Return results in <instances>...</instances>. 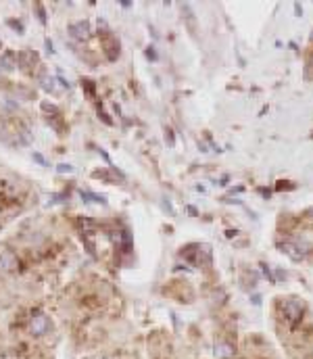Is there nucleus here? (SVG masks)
Wrapping results in <instances>:
<instances>
[{"label":"nucleus","instance_id":"nucleus-1","mask_svg":"<svg viewBox=\"0 0 313 359\" xmlns=\"http://www.w3.org/2000/svg\"><path fill=\"white\" fill-rule=\"evenodd\" d=\"M48 328H50V319L46 317V314L38 311V314L31 315V319H29V332L34 334V337H42V334L48 332Z\"/></svg>","mask_w":313,"mask_h":359},{"label":"nucleus","instance_id":"nucleus-2","mask_svg":"<svg viewBox=\"0 0 313 359\" xmlns=\"http://www.w3.org/2000/svg\"><path fill=\"white\" fill-rule=\"evenodd\" d=\"M100 42H103L105 46V52L109 61H115L117 57H119V40L111 34V32H100Z\"/></svg>","mask_w":313,"mask_h":359},{"label":"nucleus","instance_id":"nucleus-3","mask_svg":"<svg viewBox=\"0 0 313 359\" xmlns=\"http://www.w3.org/2000/svg\"><path fill=\"white\" fill-rule=\"evenodd\" d=\"M69 34L75 40H88L90 38V23L88 21H77V23H71L69 25Z\"/></svg>","mask_w":313,"mask_h":359},{"label":"nucleus","instance_id":"nucleus-4","mask_svg":"<svg viewBox=\"0 0 313 359\" xmlns=\"http://www.w3.org/2000/svg\"><path fill=\"white\" fill-rule=\"evenodd\" d=\"M46 121L50 123V126H52V130L57 132L59 136H65V134H67V130H69V128H67V123H65V119H63V117H61V113H59V111L46 117Z\"/></svg>","mask_w":313,"mask_h":359},{"label":"nucleus","instance_id":"nucleus-5","mask_svg":"<svg viewBox=\"0 0 313 359\" xmlns=\"http://www.w3.org/2000/svg\"><path fill=\"white\" fill-rule=\"evenodd\" d=\"M17 63H19V67H23V69H31V67L38 63V54H36L34 50H21V52L17 54Z\"/></svg>","mask_w":313,"mask_h":359},{"label":"nucleus","instance_id":"nucleus-6","mask_svg":"<svg viewBox=\"0 0 313 359\" xmlns=\"http://www.w3.org/2000/svg\"><path fill=\"white\" fill-rule=\"evenodd\" d=\"M17 265H19L17 257H15L11 251H2V253H0V268H2L4 271H13V269H17Z\"/></svg>","mask_w":313,"mask_h":359},{"label":"nucleus","instance_id":"nucleus-7","mask_svg":"<svg viewBox=\"0 0 313 359\" xmlns=\"http://www.w3.org/2000/svg\"><path fill=\"white\" fill-rule=\"evenodd\" d=\"M284 311H286V317L291 319V322H294V319L301 317V311H303V305L296 301H288L284 305Z\"/></svg>","mask_w":313,"mask_h":359},{"label":"nucleus","instance_id":"nucleus-8","mask_svg":"<svg viewBox=\"0 0 313 359\" xmlns=\"http://www.w3.org/2000/svg\"><path fill=\"white\" fill-rule=\"evenodd\" d=\"M0 67L6 69V71L15 69V67H17V54H15V52H4L2 57H0Z\"/></svg>","mask_w":313,"mask_h":359},{"label":"nucleus","instance_id":"nucleus-9","mask_svg":"<svg viewBox=\"0 0 313 359\" xmlns=\"http://www.w3.org/2000/svg\"><path fill=\"white\" fill-rule=\"evenodd\" d=\"M40 84H42V88H44L46 92H50V94H54V92H57V77H50V75H42Z\"/></svg>","mask_w":313,"mask_h":359},{"label":"nucleus","instance_id":"nucleus-10","mask_svg":"<svg viewBox=\"0 0 313 359\" xmlns=\"http://www.w3.org/2000/svg\"><path fill=\"white\" fill-rule=\"evenodd\" d=\"M82 199H86L88 202H100V205H107V199L103 194H94V192H88V190H80Z\"/></svg>","mask_w":313,"mask_h":359},{"label":"nucleus","instance_id":"nucleus-11","mask_svg":"<svg viewBox=\"0 0 313 359\" xmlns=\"http://www.w3.org/2000/svg\"><path fill=\"white\" fill-rule=\"evenodd\" d=\"M232 347L230 345H225V342H219V345L215 347V357H219V359H228V357H232Z\"/></svg>","mask_w":313,"mask_h":359},{"label":"nucleus","instance_id":"nucleus-12","mask_svg":"<svg viewBox=\"0 0 313 359\" xmlns=\"http://www.w3.org/2000/svg\"><path fill=\"white\" fill-rule=\"evenodd\" d=\"M82 88L86 90V94L92 96V98H94V94H96V86H94L92 80H82Z\"/></svg>","mask_w":313,"mask_h":359},{"label":"nucleus","instance_id":"nucleus-13","mask_svg":"<svg viewBox=\"0 0 313 359\" xmlns=\"http://www.w3.org/2000/svg\"><path fill=\"white\" fill-rule=\"evenodd\" d=\"M92 178H96V180H105V182H115V178H113L111 174H109V171H103V169H100V171H94Z\"/></svg>","mask_w":313,"mask_h":359},{"label":"nucleus","instance_id":"nucleus-14","mask_svg":"<svg viewBox=\"0 0 313 359\" xmlns=\"http://www.w3.org/2000/svg\"><path fill=\"white\" fill-rule=\"evenodd\" d=\"M57 171H59V174H73L75 167L69 165V163H61V165H57Z\"/></svg>","mask_w":313,"mask_h":359},{"label":"nucleus","instance_id":"nucleus-15","mask_svg":"<svg viewBox=\"0 0 313 359\" xmlns=\"http://www.w3.org/2000/svg\"><path fill=\"white\" fill-rule=\"evenodd\" d=\"M36 9H38V15H40V23H46V13H44V9H42V4H36Z\"/></svg>","mask_w":313,"mask_h":359},{"label":"nucleus","instance_id":"nucleus-16","mask_svg":"<svg viewBox=\"0 0 313 359\" xmlns=\"http://www.w3.org/2000/svg\"><path fill=\"white\" fill-rule=\"evenodd\" d=\"M9 25H11L13 29H17V32H19V34H23V25H21V23H19V21H9Z\"/></svg>","mask_w":313,"mask_h":359},{"label":"nucleus","instance_id":"nucleus-17","mask_svg":"<svg viewBox=\"0 0 313 359\" xmlns=\"http://www.w3.org/2000/svg\"><path fill=\"white\" fill-rule=\"evenodd\" d=\"M98 115H100V117H103V121L107 123V126H113V121H111V119H109V115H107L105 111H100V109H98Z\"/></svg>","mask_w":313,"mask_h":359},{"label":"nucleus","instance_id":"nucleus-18","mask_svg":"<svg viewBox=\"0 0 313 359\" xmlns=\"http://www.w3.org/2000/svg\"><path fill=\"white\" fill-rule=\"evenodd\" d=\"M34 161H38L40 165H46V161H44V157H42L40 153H34Z\"/></svg>","mask_w":313,"mask_h":359},{"label":"nucleus","instance_id":"nucleus-19","mask_svg":"<svg viewBox=\"0 0 313 359\" xmlns=\"http://www.w3.org/2000/svg\"><path fill=\"white\" fill-rule=\"evenodd\" d=\"M46 50H48V52H50V54H52V52H54V44H52V42H50V40H48V38H46Z\"/></svg>","mask_w":313,"mask_h":359},{"label":"nucleus","instance_id":"nucleus-20","mask_svg":"<svg viewBox=\"0 0 313 359\" xmlns=\"http://www.w3.org/2000/svg\"><path fill=\"white\" fill-rule=\"evenodd\" d=\"M146 57H148V59H156V54H155V48H146Z\"/></svg>","mask_w":313,"mask_h":359},{"label":"nucleus","instance_id":"nucleus-21","mask_svg":"<svg viewBox=\"0 0 313 359\" xmlns=\"http://www.w3.org/2000/svg\"><path fill=\"white\" fill-rule=\"evenodd\" d=\"M167 138H169V144L174 146V136H171V130H167Z\"/></svg>","mask_w":313,"mask_h":359}]
</instances>
